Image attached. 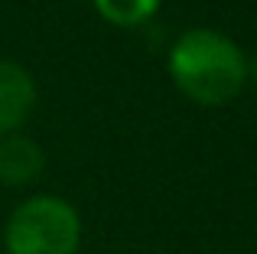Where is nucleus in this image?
Masks as SVG:
<instances>
[{"mask_svg":"<svg viewBox=\"0 0 257 254\" xmlns=\"http://www.w3.org/2000/svg\"><path fill=\"white\" fill-rule=\"evenodd\" d=\"M247 78H251V82L257 85V56L251 59V62H247Z\"/></svg>","mask_w":257,"mask_h":254,"instance_id":"nucleus-6","label":"nucleus"},{"mask_svg":"<svg viewBox=\"0 0 257 254\" xmlns=\"http://www.w3.org/2000/svg\"><path fill=\"white\" fill-rule=\"evenodd\" d=\"M91 4L114 26H140L160 10V0H91Z\"/></svg>","mask_w":257,"mask_h":254,"instance_id":"nucleus-5","label":"nucleus"},{"mask_svg":"<svg viewBox=\"0 0 257 254\" xmlns=\"http://www.w3.org/2000/svg\"><path fill=\"white\" fill-rule=\"evenodd\" d=\"M4 248L7 254H78L82 215L62 196H30L7 218Z\"/></svg>","mask_w":257,"mask_h":254,"instance_id":"nucleus-2","label":"nucleus"},{"mask_svg":"<svg viewBox=\"0 0 257 254\" xmlns=\"http://www.w3.org/2000/svg\"><path fill=\"white\" fill-rule=\"evenodd\" d=\"M166 72L173 85L202 108L234 101L247 85V56L218 30H186L170 46Z\"/></svg>","mask_w":257,"mask_h":254,"instance_id":"nucleus-1","label":"nucleus"},{"mask_svg":"<svg viewBox=\"0 0 257 254\" xmlns=\"http://www.w3.org/2000/svg\"><path fill=\"white\" fill-rule=\"evenodd\" d=\"M46 170V150L33 137L13 131L0 134V183L4 186H30Z\"/></svg>","mask_w":257,"mask_h":254,"instance_id":"nucleus-4","label":"nucleus"},{"mask_svg":"<svg viewBox=\"0 0 257 254\" xmlns=\"http://www.w3.org/2000/svg\"><path fill=\"white\" fill-rule=\"evenodd\" d=\"M36 108V82L30 69L0 59V134H13Z\"/></svg>","mask_w":257,"mask_h":254,"instance_id":"nucleus-3","label":"nucleus"}]
</instances>
